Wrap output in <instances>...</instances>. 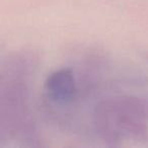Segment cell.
<instances>
[{"mask_svg": "<svg viewBox=\"0 0 148 148\" xmlns=\"http://www.w3.org/2000/svg\"><path fill=\"white\" fill-rule=\"evenodd\" d=\"M46 89L50 97L58 103H65L72 101L76 92L73 75L67 69L54 72L46 81Z\"/></svg>", "mask_w": 148, "mask_h": 148, "instance_id": "1", "label": "cell"}]
</instances>
